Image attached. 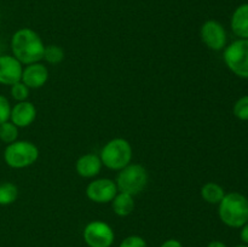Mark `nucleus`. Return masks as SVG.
I'll return each instance as SVG.
<instances>
[{
	"label": "nucleus",
	"mask_w": 248,
	"mask_h": 247,
	"mask_svg": "<svg viewBox=\"0 0 248 247\" xmlns=\"http://www.w3.org/2000/svg\"><path fill=\"white\" fill-rule=\"evenodd\" d=\"M240 239L245 245H248V222L240 228Z\"/></svg>",
	"instance_id": "nucleus-24"
},
{
	"label": "nucleus",
	"mask_w": 248,
	"mask_h": 247,
	"mask_svg": "<svg viewBox=\"0 0 248 247\" xmlns=\"http://www.w3.org/2000/svg\"><path fill=\"white\" fill-rule=\"evenodd\" d=\"M201 40L210 50L220 51L227 46L228 36L225 28L215 19H208L202 24L200 31Z\"/></svg>",
	"instance_id": "nucleus-8"
},
{
	"label": "nucleus",
	"mask_w": 248,
	"mask_h": 247,
	"mask_svg": "<svg viewBox=\"0 0 248 247\" xmlns=\"http://www.w3.org/2000/svg\"><path fill=\"white\" fill-rule=\"evenodd\" d=\"M218 205V215L227 227L240 229L248 222V199L244 194L237 191L225 194Z\"/></svg>",
	"instance_id": "nucleus-2"
},
{
	"label": "nucleus",
	"mask_w": 248,
	"mask_h": 247,
	"mask_svg": "<svg viewBox=\"0 0 248 247\" xmlns=\"http://www.w3.org/2000/svg\"><path fill=\"white\" fill-rule=\"evenodd\" d=\"M12 56L22 64L40 62L44 57L45 45L40 35L31 28H21L11 38Z\"/></svg>",
	"instance_id": "nucleus-1"
},
{
	"label": "nucleus",
	"mask_w": 248,
	"mask_h": 247,
	"mask_svg": "<svg viewBox=\"0 0 248 247\" xmlns=\"http://www.w3.org/2000/svg\"><path fill=\"white\" fill-rule=\"evenodd\" d=\"M43 60H45L48 64H60L64 60V50L61 46L53 44L45 46Z\"/></svg>",
	"instance_id": "nucleus-18"
},
{
	"label": "nucleus",
	"mask_w": 248,
	"mask_h": 247,
	"mask_svg": "<svg viewBox=\"0 0 248 247\" xmlns=\"http://www.w3.org/2000/svg\"><path fill=\"white\" fill-rule=\"evenodd\" d=\"M18 198V188L11 182H4L0 184V205L7 206L14 203Z\"/></svg>",
	"instance_id": "nucleus-17"
},
{
	"label": "nucleus",
	"mask_w": 248,
	"mask_h": 247,
	"mask_svg": "<svg viewBox=\"0 0 248 247\" xmlns=\"http://www.w3.org/2000/svg\"><path fill=\"white\" fill-rule=\"evenodd\" d=\"M17 58L10 55L0 56V84L14 85L21 81L23 67Z\"/></svg>",
	"instance_id": "nucleus-10"
},
{
	"label": "nucleus",
	"mask_w": 248,
	"mask_h": 247,
	"mask_svg": "<svg viewBox=\"0 0 248 247\" xmlns=\"http://www.w3.org/2000/svg\"><path fill=\"white\" fill-rule=\"evenodd\" d=\"M102 164L109 170L120 171L131 164L132 160V147L130 142L124 138L110 139L101 150L99 155Z\"/></svg>",
	"instance_id": "nucleus-3"
},
{
	"label": "nucleus",
	"mask_w": 248,
	"mask_h": 247,
	"mask_svg": "<svg viewBox=\"0 0 248 247\" xmlns=\"http://www.w3.org/2000/svg\"><path fill=\"white\" fill-rule=\"evenodd\" d=\"M148 181L149 176L145 167L140 164H130L120 170L115 184L118 191L135 196L147 188Z\"/></svg>",
	"instance_id": "nucleus-4"
},
{
	"label": "nucleus",
	"mask_w": 248,
	"mask_h": 247,
	"mask_svg": "<svg viewBox=\"0 0 248 247\" xmlns=\"http://www.w3.org/2000/svg\"><path fill=\"white\" fill-rule=\"evenodd\" d=\"M10 92H11L12 98L16 102L27 101V98L29 97V87H27L22 81L11 85V91Z\"/></svg>",
	"instance_id": "nucleus-21"
},
{
	"label": "nucleus",
	"mask_w": 248,
	"mask_h": 247,
	"mask_svg": "<svg viewBox=\"0 0 248 247\" xmlns=\"http://www.w3.org/2000/svg\"><path fill=\"white\" fill-rule=\"evenodd\" d=\"M160 247H183L181 241L176 239H169L166 240L165 242H162V245Z\"/></svg>",
	"instance_id": "nucleus-25"
},
{
	"label": "nucleus",
	"mask_w": 248,
	"mask_h": 247,
	"mask_svg": "<svg viewBox=\"0 0 248 247\" xmlns=\"http://www.w3.org/2000/svg\"><path fill=\"white\" fill-rule=\"evenodd\" d=\"M201 196L207 203L218 205L225 196V191L219 184L215 183V182H208V183L203 184L201 188Z\"/></svg>",
	"instance_id": "nucleus-16"
},
{
	"label": "nucleus",
	"mask_w": 248,
	"mask_h": 247,
	"mask_svg": "<svg viewBox=\"0 0 248 247\" xmlns=\"http://www.w3.org/2000/svg\"><path fill=\"white\" fill-rule=\"evenodd\" d=\"M119 247H148V245L140 235H130L120 242Z\"/></svg>",
	"instance_id": "nucleus-22"
},
{
	"label": "nucleus",
	"mask_w": 248,
	"mask_h": 247,
	"mask_svg": "<svg viewBox=\"0 0 248 247\" xmlns=\"http://www.w3.org/2000/svg\"><path fill=\"white\" fill-rule=\"evenodd\" d=\"M235 247H248V245L242 244V245H237V246H235Z\"/></svg>",
	"instance_id": "nucleus-27"
},
{
	"label": "nucleus",
	"mask_w": 248,
	"mask_h": 247,
	"mask_svg": "<svg viewBox=\"0 0 248 247\" xmlns=\"http://www.w3.org/2000/svg\"><path fill=\"white\" fill-rule=\"evenodd\" d=\"M48 80V69L40 62L28 64L22 72L21 81L29 89H40Z\"/></svg>",
	"instance_id": "nucleus-11"
},
{
	"label": "nucleus",
	"mask_w": 248,
	"mask_h": 247,
	"mask_svg": "<svg viewBox=\"0 0 248 247\" xmlns=\"http://www.w3.org/2000/svg\"><path fill=\"white\" fill-rule=\"evenodd\" d=\"M102 160L98 155L96 154H85L78 159L75 162V170L78 174L84 178H93L101 172Z\"/></svg>",
	"instance_id": "nucleus-13"
},
{
	"label": "nucleus",
	"mask_w": 248,
	"mask_h": 247,
	"mask_svg": "<svg viewBox=\"0 0 248 247\" xmlns=\"http://www.w3.org/2000/svg\"><path fill=\"white\" fill-rule=\"evenodd\" d=\"M18 138V127L11 121H6V123L0 125V140L5 144H11V143L16 142Z\"/></svg>",
	"instance_id": "nucleus-19"
},
{
	"label": "nucleus",
	"mask_w": 248,
	"mask_h": 247,
	"mask_svg": "<svg viewBox=\"0 0 248 247\" xmlns=\"http://www.w3.org/2000/svg\"><path fill=\"white\" fill-rule=\"evenodd\" d=\"M223 60L236 77L248 79V39H237L225 46Z\"/></svg>",
	"instance_id": "nucleus-6"
},
{
	"label": "nucleus",
	"mask_w": 248,
	"mask_h": 247,
	"mask_svg": "<svg viewBox=\"0 0 248 247\" xmlns=\"http://www.w3.org/2000/svg\"><path fill=\"white\" fill-rule=\"evenodd\" d=\"M82 236L89 247H111L115 240L113 228L102 220L90 222L85 227Z\"/></svg>",
	"instance_id": "nucleus-7"
},
{
	"label": "nucleus",
	"mask_w": 248,
	"mask_h": 247,
	"mask_svg": "<svg viewBox=\"0 0 248 247\" xmlns=\"http://www.w3.org/2000/svg\"><path fill=\"white\" fill-rule=\"evenodd\" d=\"M118 194V188L113 179H94L87 185L86 196L89 200L96 203H108L113 201Z\"/></svg>",
	"instance_id": "nucleus-9"
},
{
	"label": "nucleus",
	"mask_w": 248,
	"mask_h": 247,
	"mask_svg": "<svg viewBox=\"0 0 248 247\" xmlns=\"http://www.w3.org/2000/svg\"><path fill=\"white\" fill-rule=\"evenodd\" d=\"M10 114H11V106L9 99L0 94V125L10 120Z\"/></svg>",
	"instance_id": "nucleus-23"
},
{
	"label": "nucleus",
	"mask_w": 248,
	"mask_h": 247,
	"mask_svg": "<svg viewBox=\"0 0 248 247\" xmlns=\"http://www.w3.org/2000/svg\"><path fill=\"white\" fill-rule=\"evenodd\" d=\"M39 157V149L29 140H16L7 144L4 150V160L11 169H26L31 166Z\"/></svg>",
	"instance_id": "nucleus-5"
},
{
	"label": "nucleus",
	"mask_w": 248,
	"mask_h": 247,
	"mask_svg": "<svg viewBox=\"0 0 248 247\" xmlns=\"http://www.w3.org/2000/svg\"><path fill=\"white\" fill-rule=\"evenodd\" d=\"M36 119V108L31 102L23 101L17 102L11 108L10 121L17 127H27L34 123Z\"/></svg>",
	"instance_id": "nucleus-12"
},
{
	"label": "nucleus",
	"mask_w": 248,
	"mask_h": 247,
	"mask_svg": "<svg viewBox=\"0 0 248 247\" xmlns=\"http://www.w3.org/2000/svg\"><path fill=\"white\" fill-rule=\"evenodd\" d=\"M111 202H113L114 213L118 215L119 217H126L135 210V200L130 194L118 193Z\"/></svg>",
	"instance_id": "nucleus-15"
},
{
	"label": "nucleus",
	"mask_w": 248,
	"mask_h": 247,
	"mask_svg": "<svg viewBox=\"0 0 248 247\" xmlns=\"http://www.w3.org/2000/svg\"><path fill=\"white\" fill-rule=\"evenodd\" d=\"M207 247H228L224 242L218 241V240H215V241H211L210 244L207 245Z\"/></svg>",
	"instance_id": "nucleus-26"
},
{
	"label": "nucleus",
	"mask_w": 248,
	"mask_h": 247,
	"mask_svg": "<svg viewBox=\"0 0 248 247\" xmlns=\"http://www.w3.org/2000/svg\"><path fill=\"white\" fill-rule=\"evenodd\" d=\"M232 111L239 120L248 121V94L242 96L241 98L235 102Z\"/></svg>",
	"instance_id": "nucleus-20"
},
{
	"label": "nucleus",
	"mask_w": 248,
	"mask_h": 247,
	"mask_svg": "<svg viewBox=\"0 0 248 247\" xmlns=\"http://www.w3.org/2000/svg\"><path fill=\"white\" fill-rule=\"evenodd\" d=\"M232 33L239 39H248V4H242L234 11L230 21Z\"/></svg>",
	"instance_id": "nucleus-14"
}]
</instances>
